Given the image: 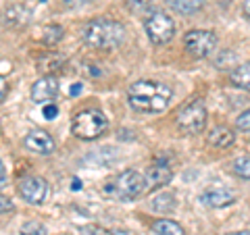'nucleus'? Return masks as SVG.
<instances>
[{
	"label": "nucleus",
	"mask_w": 250,
	"mask_h": 235,
	"mask_svg": "<svg viewBox=\"0 0 250 235\" xmlns=\"http://www.w3.org/2000/svg\"><path fill=\"white\" fill-rule=\"evenodd\" d=\"M173 98V90L159 81H134L127 88V102L136 113H163Z\"/></svg>",
	"instance_id": "1"
},
{
	"label": "nucleus",
	"mask_w": 250,
	"mask_h": 235,
	"mask_svg": "<svg viewBox=\"0 0 250 235\" xmlns=\"http://www.w3.org/2000/svg\"><path fill=\"white\" fill-rule=\"evenodd\" d=\"M127 29L123 23L106 17H98L90 21L82 31V40L94 50H115L125 42Z\"/></svg>",
	"instance_id": "2"
},
{
	"label": "nucleus",
	"mask_w": 250,
	"mask_h": 235,
	"mask_svg": "<svg viewBox=\"0 0 250 235\" xmlns=\"http://www.w3.org/2000/svg\"><path fill=\"white\" fill-rule=\"evenodd\" d=\"M148 190L146 185V177L144 173H140L136 169H127L123 173L111 177L108 181L104 183L103 192L113 200H119V202H129L142 196Z\"/></svg>",
	"instance_id": "3"
},
{
	"label": "nucleus",
	"mask_w": 250,
	"mask_h": 235,
	"mask_svg": "<svg viewBox=\"0 0 250 235\" xmlns=\"http://www.w3.org/2000/svg\"><path fill=\"white\" fill-rule=\"evenodd\" d=\"M108 129V119L103 111H96V108H88V111H82L73 117L71 123V131L75 137L80 139H96Z\"/></svg>",
	"instance_id": "4"
},
{
	"label": "nucleus",
	"mask_w": 250,
	"mask_h": 235,
	"mask_svg": "<svg viewBox=\"0 0 250 235\" xmlns=\"http://www.w3.org/2000/svg\"><path fill=\"white\" fill-rule=\"evenodd\" d=\"M175 123L186 136H196L207 125V106L202 100H190L175 115Z\"/></svg>",
	"instance_id": "5"
},
{
	"label": "nucleus",
	"mask_w": 250,
	"mask_h": 235,
	"mask_svg": "<svg viewBox=\"0 0 250 235\" xmlns=\"http://www.w3.org/2000/svg\"><path fill=\"white\" fill-rule=\"evenodd\" d=\"M144 29L146 36L150 38V42L161 46L173 40L175 36V21L163 11H152L148 17L144 19Z\"/></svg>",
	"instance_id": "6"
},
{
	"label": "nucleus",
	"mask_w": 250,
	"mask_h": 235,
	"mask_svg": "<svg viewBox=\"0 0 250 235\" xmlns=\"http://www.w3.org/2000/svg\"><path fill=\"white\" fill-rule=\"evenodd\" d=\"M186 52L192 59H207L217 46V36L207 29H192L184 36Z\"/></svg>",
	"instance_id": "7"
},
{
	"label": "nucleus",
	"mask_w": 250,
	"mask_h": 235,
	"mask_svg": "<svg viewBox=\"0 0 250 235\" xmlns=\"http://www.w3.org/2000/svg\"><path fill=\"white\" fill-rule=\"evenodd\" d=\"M19 194L29 204H44L48 198V183L42 177H25L19 181Z\"/></svg>",
	"instance_id": "8"
},
{
	"label": "nucleus",
	"mask_w": 250,
	"mask_h": 235,
	"mask_svg": "<svg viewBox=\"0 0 250 235\" xmlns=\"http://www.w3.org/2000/svg\"><path fill=\"white\" fill-rule=\"evenodd\" d=\"M59 79L54 75H44L40 77L34 85H31V100L34 102H50L59 96Z\"/></svg>",
	"instance_id": "9"
},
{
	"label": "nucleus",
	"mask_w": 250,
	"mask_h": 235,
	"mask_svg": "<svg viewBox=\"0 0 250 235\" xmlns=\"http://www.w3.org/2000/svg\"><path fill=\"white\" fill-rule=\"evenodd\" d=\"M25 148H27L29 152L48 156V154L54 152L57 144H54V139H52L46 131L36 129V131H31V133H27V136H25Z\"/></svg>",
	"instance_id": "10"
},
{
	"label": "nucleus",
	"mask_w": 250,
	"mask_h": 235,
	"mask_svg": "<svg viewBox=\"0 0 250 235\" xmlns=\"http://www.w3.org/2000/svg\"><path fill=\"white\" fill-rule=\"evenodd\" d=\"M236 200L229 190H221V187H210V190L202 192L200 194V202L205 206H213V208H221V206H228Z\"/></svg>",
	"instance_id": "11"
},
{
	"label": "nucleus",
	"mask_w": 250,
	"mask_h": 235,
	"mask_svg": "<svg viewBox=\"0 0 250 235\" xmlns=\"http://www.w3.org/2000/svg\"><path fill=\"white\" fill-rule=\"evenodd\" d=\"M146 185L148 190H152V187H161V185H167L171 181V169L167 164H152V167L146 169Z\"/></svg>",
	"instance_id": "12"
},
{
	"label": "nucleus",
	"mask_w": 250,
	"mask_h": 235,
	"mask_svg": "<svg viewBox=\"0 0 250 235\" xmlns=\"http://www.w3.org/2000/svg\"><path fill=\"white\" fill-rule=\"evenodd\" d=\"M233 139H236V136H233V131L229 127H225V125H219V127L210 129V133L207 136V142L210 146L219 148V150H225V148H229L233 144Z\"/></svg>",
	"instance_id": "13"
},
{
	"label": "nucleus",
	"mask_w": 250,
	"mask_h": 235,
	"mask_svg": "<svg viewBox=\"0 0 250 235\" xmlns=\"http://www.w3.org/2000/svg\"><path fill=\"white\" fill-rule=\"evenodd\" d=\"M29 17H31V13L25 9V6L15 4L11 9L4 11L2 21H4V25H9V27H25L29 23Z\"/></svg>",
	"instance_id": "14"
},
{
	"label": "nucleus",
	"mask_w": 250,
	"mask_h": 235,
	"mask_svg": "<svg viewBox=\"0 0 250 235\" xmlns=\"http://www.w3.org/2000/svg\"><path fill=\"white\" fill-rule=\"evenodd\" d=\"M229 79L236 88L250 92V62H242V65H238L229 73Z\"/></svg>",
	"instance_id": "15"
},
{
	"label": "nucleus",
	"mask_w": 250,
	"mask_h": 235,
	"mask_svg": "<svg viewBox=\"0 0 250 235\" xmlns=\"http://www.w3.org/2000/svg\"><path fill=\"white\" fill-rule=\"evenodd\" d=\"M175 206H177V200H175V196L169 192H161L159 196H154L150 202V208L156 210V213H171Z\"/></svg>",
	"instance_id": "16"
},
{
	"label": "nucleus",
	"mask_w": 250,
	"mask_h": 235,
	"mask_svg": "<svg viewBox=\"0 0 250 235\" xmlns=\"http://www.w3.org/2000/svg\"><path fill=\"white\" fill-rule=\"evenodd\" d=\"M62 65H65V57H62V54H57V52L46 54V57H42L40 60H38V69H40L42 73H46V75L59 71Z\"/></svg>",
	"instance_id": "17"
},
{
	"label": "nucleus",
	"mask_w": 250,
	"mask_h": 235,
	"mask_svg": "<svg viewBox=\"0 0 250 235\" xmlns=\"http://www.w3.org/2000/svg\"><path fill=\"white\" fill-rule=\"evenodd\" d=\"M207 0H167V4L171 6L173 11L182 13V15H192L200 11L202 6H205Z\"/></svg>",
	"instance_id": "18"
},
{
	"label": "nucleus",
	"mask_w": 250,
	"mask_h": 235,
	"mask_svg": "<svg viewBox=\"0 0 250 235\" xmlns=\"http://www.w3.org/2000/svg\"><path fill=\"white\" fill-rule=\"evenodd\" d=\"M152 231L154 235H186L182 225L175 221H169V218H161V221L152 223Z\"/></svg>",
	"instance_id": "19"
},
{
	"label": "nucleus",
	"mask_w": 250,
	"mask_h": 235,
	"mask_svg": "<svg viewBox=\"0 0 250 235\" xmlns=\"http://www.w3.org/2000/svg\"><path fill=\"white\" fill-rule=\"evenodd\" d=\"M62 36H65V29H62L61 25H46L42 29V42L46 46H54V44H59L62 40Z\"/></svg>",
	"instance_id": "20"
},
{
	"label": "nucleus",
	"mask_w": 250,
	"mask_h": 235,
	"mask_svg": "<svg viewBox=\"0 0 250 235\" xmlns=\"http://www.w3.org/2000/svg\"><path fill=\"white\" fill-rule=\"evenodd\" d=\"M233 173L242 179H250V156H240L233 160Z\"/></svg>",
	"instance_id": "21"
},
{
	"label": "nucleus",
	"mask_w": 250,
	"mask_h": 235,
	"mask_svg": "<svg viewBox=\"0 0 250 235\" xmlns=\"http://www.w3.org/2000/svg\"><path fill=\"white\" fill-rule=\"evenodd\" d=\"M21 235H46V227L40 221H27L21 227Z\"/></svg>",
	"instance_id": "22"
},
{
	"label": "nucleus",
	"mask_w": 250,
	"mask_h": 235,
	"mask_svg": "<svg viewBox=\"0 0 250 235\" xmlns=\"http://www.w3.org/2000/svg\"><path fill=\"white\" fill-rule=\"evenodd\" d=\"M125 6H127L131 13L142 15V13H146L148 9H150L152 2H150V0H125Z\"/></svg>",
	"instance_id": "23"
},
{
	"label": "nucleus",
	"mask_w": 250,
	"mask_h": 235,
	"mask_svg": "<svg viewBox=\"0 0 250 235\" xmlns=\"http://www.w3.org/2000/svg\"><path fill=\"white\" fill-rule=\"evenodd\" d=\"M82 235H115V231H108L98 225H85V227H82Z\"/></svg>",
	"instance_id": "24"
},
{
	"label": "nucleus",
	"mask_w": 250,
	"mask_h": 235,
	"mask_svg": "<svg viewBox=\"0 0 250 235\" xmlns=\"http://www.w3.org/2000/svg\"><path fill=\"white\" fill-rule=\"evenodd\" d=\"M236 127L240 131H250V108H248V111H244L236 119Z\"/></svg>",
	"instance_id": "25"
},
{
	"label": "nucleus",
	"mask_w": 250,
	"mask_h": 235,
	"mask_svg": "<svg viewBox=\"0 0 250 235\" xmlns=\"http://www.w3.org/2000/svg\"><path fill=\"white\" fill-rule=\"evenodd\" d=\"M42 113H44V119L46 121H52V119H57V117H59V106L54 104V102H48V104H44Z\"/></svg>",
	"instance_id": "26"
},
{
	"label": "nucleus",
	"mask_w": 250,
	"mask_h": 235,
	"mask_svg": "<svg viewBox=\"0 0 250 235\" xmlns=\"http://www.w3.org/2000/svg\"><path fill=\"white\" fill-rule=\"evenodd\" d=\"M11 210H15L13 200L9 198V196H0V215H4V213H11Z\"/></svg>",
	"instance_id": "27"
},
{
	"label": "nucleus",
	"mask_w": 250,
	"mask_h": 235,
	"mask_svg": "<svg viewBox=\"0 0 250 235\" xmlns=\"http://www.w3.org/2000/svg\"><path fill=\"white\" fill-rule=\"evenodd\" d=\"M62 2H65V6H69V9H80V6L90 4L92 0H62Z\"/></svg>",
	"instance_id": "28"
},
{
	"label": "nucleus",
	"mask_w": 250,
	"mask_h": 235,
	"mask_svg": "<svg viewBox=\"0 0 250 235\" xmlns=\"http://www.w3.org/2000/svg\"><path fill=\"white\" fill-rule=\"evenodd\" d=\"M6 94H9V83H6V79L0 75V102L6 98Z\"/></svg>",
	"instance_id": "29"
},
{
	"label": "nucleus",
	"mask_w": 250,
	"mask_h": 235,
	"mask_svg": "<svg viewBox=\"0 0 250 235\" xmlns=\"http://www.w3.org/2000/svg\"><path fill=\"white\" fill-rule=\"evenodd\" d=\"M4 183H6V169H4V162L0 160V190L4 187Z\"/></svg>",
	"instance_id": "30"
},
{
	"label": "nucleus",
	"mask_w": 250,
	"mask_h": 235,
	"mask_svg": "<svg viewBox=\"0 0 250 235\" xmlns=\"http://www.w3.org/2000/svg\"><path fill=\"white\" fill-rule=\"evenodd\" d=\"M69 94H71V96H80L82 94V83H73L71 90H69Z\"/></svg>",
	"instance_id": "31"
},
{
	"label": "nucleus",
	"mask_w": 250,
	"mask_h": 235,
	"mask_svg": "<svg viewBox=\"0 0 250 235\" xmlns=\"http://www.w3.org/2000/svg\"><path fill=\"white\" fill-rule=\"evenodd\" d=\"M71 190L73 192H80L82 190V181H80V179H73V181H71Z\"/></svg>",
	"instance_id": "32"
},
{
	"label": "nucleus",
	"mask_w": 250,
	"mask_h": 235,
	"mask_svg": "<svg viewBox=\"0 0 250 235\" xmlns=\"http://www.w3.org/2000/svg\"><path fill=\"white\" fill-rule=\"evenodd\" d=\"M242 6H244V13L250 17V0H244V2H242Z\"/></svg>",
	"instance_id": "33"
},
{
	"label": "nucleus",
	"mask_w": 250,
	"mask_h": 235,
	"mask_svg": "<svg viewBox=\"0 0 250 235\" xmlns=\"http://www.w3.org/2000/svg\"><path fill=\"white\" fill-rule=\"evenodd\" d=\"M229 235H250V231H238V233H229Z\"/></svg>",
	"instance_id": "34"
}]
</instances>
